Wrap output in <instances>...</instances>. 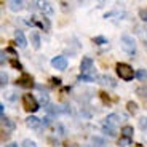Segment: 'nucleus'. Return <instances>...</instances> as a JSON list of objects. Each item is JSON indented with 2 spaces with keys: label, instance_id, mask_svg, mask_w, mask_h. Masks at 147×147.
I'll list each match as a JSON object with an SVG mask.
<instances>
[{
  "label": "nucleus",
  "instance_id": "obj_10",
  "mask_svg": "<svg viewBox=\"0 0 147 147\" xmlns=\"http://www.w3.org/2000/svg\"><path fill=\"white\" fill-rule=\"evenodd\" d=\"M38 8H40V11L43 15H48V16L53 15V7L50 2H42V3H38Z\"/></svg>",
  "mask_w": 147,
  "mask_h": 147
},
{
  "label": "nucleus",
  "instance_id": "obj_12",
  "mask_svg": "<svg viewBox=\"0 0 147 147\" xmlns=\"http://www.w3.org/2000/svg\"><path fill=\"white\" fill-rule=\"evenodd\" d=\"M8 7H10L11 11H19L22 8V2L21 0H11L10 3H8Z\"/></svg>",
  "mask_w": 147,
  "mask_h": 147
},
{
  "label": "nucleus",
  "instance_id": "obj_5",
  "mask_svg": "<svg viewBox=\"0 0 147 147\" xmlns=\"http://www.w3.org/2000/svg\"><path fill=\"white\" fill-rule=\"evenodd\" d=\"M118 123H120V115L118 114H109L104 120V125L110 126V128H117Z\"/></svg>",
  "mask_w": 147,
  "mask_h": 147
},
{
  "label": "nucleus",
  "instance_id": "obj_14",
  "mask_svg": "<svg viewBox=\"0 0 147 147\" xmlns=\"http://www.w3.org/2000/svg\"><path fill=\"white\" fill-rule=\"evenodd\" d=\"M118 147H133V141L129 139V138L121 136L120 139H118Z\"/></svg>",
  "mask_w": 147,
  "mask_h": 147
},
{
  "label": "nucleus",
  "instance_id": "obj_26",
  "mask_svg": "<svg viewBox=\"0 0 147 147\" xmlns=\"http://www.w3.org/2000/svg\"><path fill=\"white\" fill-rule=\"evenodd\" d=\"M0 77H2V86H5V85L8 83V75L5 72H2V75H0Z\"/></svg>",
  "mask_w": 147,
  "mask_h": 147
},
{
  "label": "nucleus",
  "instance_id": "obj_22",
  "mask_svg": "<svg viewBox=\"0 0 147 147\" xmlns=\"http://www.w3.org/2000/svg\"><path fill=\"white\" fill-rule=\"evenodd\" d=\"M101 80H104L102 83H109L110 86H115V82H114V78L107 77V75H104V77H101Z\"/></svg>",
  "mask_w": 147,
  "mask_h": 147
},
{
  "label": "nucleus",
  "instance_id": "obj_2",
  "mask_svg": "<svg viewBox=\"0 0 147 147\" xmlns=\"http://www.w3.org/2000/svg\"><path fill=\"white\" fill-rule=\"evenodd\" d=\"M120 47L126 55H134L136 53V40L131 35H121L120 37Z\"/></svg>",
  "mask_w": 147,
  "mask_h": 147
},
{
  "label": "nucleus",
  "instance_id": "obj_6",
  "mask_svg": "<svg viewBox=\"0 0 147 147\" xmlns=\"http://www.w3.org/2000/svg\"><path fill=\"white\" fill-rule=\"evenodd\" d=\"M18 85L19 86H24V88H30L32 86V77H30L29 74L22 72L21 77L18 78Z\"/></svg>",
  "mask_w": 147,
  "mask_h": 147
},
{
  "label": "nucleus",
  "instance_id": "obj_30",
  "mask_svg": "<svg viewBox=\"0 0 147 147\" xmlns=\"http://www.w3.org/2000/svg\"><path fill=\"white\" fill-rule=\"evenodd\" d=\"M7 147H18V144H16V142H11V144H8Z\"/></svg>",
  "mask_w": 147,
  "mask_h": 147
},
{
  "label": "nucleus",
  "instance_id": "obj_1",
  "mask_svg": "<svg viewBox=\"0 0 147 147\" xmlns=\"http://www.w3.org/2000/svg\"><path fill=\"white\" fill-rule=\"evenodd\" d=\"M115 69H117L118 77L125 82H131L133 77L136 75V72L133 70V67L129 66V64H125V63H118L117 66H115Z\"/></svg>",
  "mask_w": 147,
  "mask_h": 147
},
{
  "label": "nucleus",
  "instance_id": "obj_18",
  "mask_svg": "<svg viewBox=\"0 0 147 147\" xmlns=\"http://www.w3.org/2000/svg\"><path fill=\"white\" fill-rule=\"evenodd\" d=\"M136 77L139 78L141 82H146L147 80V72L144 69H141V70H138V72H136Z\"/></svg>",
  "mask_w": 147,
  "mask_h": 147
},
{
  "label": "nucleus",
  "instance_id": "obj_9",
  "mask_svg": "<svg viewBox=\"0 0 147 147\" xmlns=\"http://www.w3.org/2000/svg\"><path fill=\"white\" fill-rule=\"evenodd\" d=\"M26 125L29 126V128H38V126L42 125V120L34 117V115H29V117L26 118Z\"/></svg>",
  "mask_w": 147,
  "mask_h": 147
},
{
  "label": "nucleus",
  "instance_id": "obj_11",
  "mask_svg": "<svg viewBox=\"0 0 147 147\" xmlns=\"http://www.w3.org/2000/svg\"><path fill=\"white\" fill-rule=\"evenodd\" d=\"M30 43H32V47L35 48V50L40 48V35H38L37 30H34V32L30 34Z\"/></svg>",
  "mask_w": 147,
  "mask_h": 147
},
{
  "label": "nucleus",
  "instance_id": "obj_25",
  "mask_svg": "<svg viewBox=\"0 0 147 147\" xmlns=\"http://www.w3.org/2000/svg\"><path fill=\"white\" fill-rule=\"evenodd\" d=\"M139 126H141L142 129H146V128H147V117H142V118L139 120Z\"/></svg>",
  "mask_w": 147,
  "mask_h": 147
},
{
  "label": "nucleus",
  "instance_id": "obj_23",
  "mask_svg": "<svg viewBox=\"0 0 147 147\" xmlns=\"http://www.w3.org/2000/svg\"><path fill=\"white\" fill-rule=\"evenodd\" d=\"M10 64L13 67H15V69H18V70H22V66H21V63H19V61H16V59H11L10 61Z\"/></svg>",
  "mask_w": 147,
  "mask_h": 147
},
{
  "label": "nucleus",
  "instance_id": "obj_15",
  "mask_svg": "<svg viewBox=\"0 0 147 147\" xmlns=\"http://www.w3.org/2000/svg\"><path fill=\"white\" fill-rule=\"evenodd\" d=\"M102 133L107 134L109 138H114L117 131H115V128H110V126H107V125H102Z\"/></svg>",
  "mask_w": 147,
  "mask_h": 147
},
{
  "label": "nucleus",
  "instance_id": "obj_33",
  "mask_svg": "<svg viewBox=\"0 0 147 147\" xmlns=\"http://www.w3.org/2000/svg\"><path fill=\"white\" fill-rule=\"evenodd\" d=\"M146 30H147V29H146Z\"/></svg>",
  "mask_w": 147,
  "mask_h": 147
},
{
  "label": "nucleus",
  "instance_id": "obj_20",
  "mask_svg": "<svg viewBox=\"0 0 147 147\" xmlns=\"http://www.w3.org/2000/svg\"><path fill=\"white\" fill-rule=\"evenodd\" d=\"M126 107H128V110L131 112V114H134L138 110V106H136V102H133V101H128V104H126Z\"/></svg>",
  "mask_w": 147,
  "mask_h": 147
},
{
  "label": "nucleus",
  "instance_id": "obj_29",
  "mask_svg": "<svg viewBox=\"0 0 147 147\" xmlns=\"http://www.w3.org/2000/svg\"><path fill=\"white\" fill-rule=\"evenodd\" d=\"M51 82L55 85H59V83H61V78H51Z\"/></svg>",
  "mask_w": 147,
  "mask_h": 147
},
{
  "label": "nucleus",
  "instance_id": "obj_21",
  "mask_svg": "<svg viewBox=\"0 0 147 147\" xmlns=\"http://www.w3.org/2000/svg\"><path fill=\"white\" fill-rule=\"evenodd\" d=\"M22 147H37V144L32 139H24L22 141Z\"/></svg>",
  "mask_w": 147,
  "mask_h": 147
},
{
  "label": "nucleus",
  "instance_id": "obj_32",
  "mask_svg": "<svg viewBox=\"0 0 147 147\" xmlns=\"http://www.w3.org/2000/svg\"><path fill=\"white\" fill-rule=\"evenodd\" d=\"M144 45H146V48H147V42H146V43H144Z\"/></svg>",
  "mask_w": 147,
  "mask_h": 147
},
{
  "label": "nucleus",
  "instance_id": "obj_31",
  "mask_svg": "<svg viewBox=\"0 0 147 147\" xmlns=\"http://www.w3.org/2000/svg\"><path fill=\"white\" fill-rule=\"evenodd\" d=\"M136 147H144V146H142V144H136Z\"/></svg>",
  "mask_w": 147,
  "mask_h": 147
},
{
  "label": "nucleus",
  "instance_id": "obj_7",
  "mask_svg": "<svg viewBox=\"0 0 147 147\" xmlns=\"http://www.w3.org/2000/svg\"><path fill=\"white\" fill-rule=\"evenodd\" d=\"M15 42H16V45H18L19 48H26L27 47V38H26V35H24L22 30H16L15 32Z\"/></svg>",
  "mask_w": 147,
  "mask_h": 147
},
{
  "label": "nucleus",
  "instance_id": "obj_3",
  "mask_svg": "<svg viewBox=\"0 0 147 147\" xmlns=\"http://www.w3.org/2000/svg\"><path fill=\"white\" fill-rule=\"evenodd\" d=\"M22 107H24L27 112H37L40 106H38L37 99L32 94H24L22 96Z\"/></svg>",
  "mask_w": 147,
  "mask_h": 147
},
{
  "label": "nucleus",
  "instance_id": "obj_28",
  "mask_svg": "<svg viewBox=\"0 0 147 147\" xmlns=\"http://www.w3.org/2000/svg\"><path fill=\"white\" fill-rule=\"evenodd\" d=\"M42 125H43V126H47V125H50V118H43V120H42Z\"/></svg>",
  "mask_w": 147,
  "mask_h": 147
},
{
  "label": "nucleus",
  "instance_id": "obj_19",
  "mask_svg": "<svg viewBox=\"0 0 147 147\" xmlns=\"http://www.w3.org/2000/svg\"><path fill=\"white\" fill-rule=\"evenodd\" d=\"M93 42H94L96 45H104V43H107V38H106V37L98 35V37H94V38H93Z\"/></svg>",
  "mask_w": 147,
  "mask_h": 147
},
{
  "label": "nucleus",
  "instance_id": "obj_24",
  "mask_svg": "<svg viewBox=\"0 0 147 147\" xmlns=\"http://www.w3.org/2000/svg\"><path fill=\"white\" fill-rule=\"evenodd\" d=\"M139 18L142 19V21H147V8H142V10H139Z\"/></svg>",
  "mask_w": 147,
  "mask_h": 147
},
{
  "label": "nucleus",
  "instance_id": "obj_16",
  "mask_svg": "<svg viewBox=\"0 0 147 147\" xmlns=\"http://www.w3.org/2000/svg\"><path fill=\"white\" fill-rule=\"evenodd\" d=\"M2 125H3L5 128H8V129H13L15 128V121L10 120V118H7V117H3L2 118Z\"/></svg>",
  "mask_w": 147,
  "mask_h": 147
},
{
  "label": "nucleus",
  "instance_id": "obj_17",
  "mask_svg": "<svg viewBox=\"0 0 147 147\" xmlns=\"http://www.w3.org/2000/svg\"><path fill=\"white\" fill-rule=\"evenodd\" d=\"M136 93L141 96V98H144V99H147V85H144V86H139V88L136 90Z\"/></svg>",
  "mask_w": 147,
  "mask_h": 147
},
{
  "label": "nucleus",
  "instance_id": "obj_8",
  "mask_svg": "<svg viewBox=\"0 0 147 147\" xmlns=\"http://www.w3.org/2000/svg\"><path fill=\"white\" fill-rule=\"evenodd\" d=\"M80 70L82 74H90L93 70V59L91 58H83L80 63Z\"/></svg>",
  "mask_w": 147,
  "mask_h": 147
},
{
  "label": "nucleus",
  "instance_id": "obj_13",
  "mask_svg": "<svg viewBox=\"0 0 147 147\" xmlns=\"http://www.w3.org/2000/svg\"><path fill=\"white\" fill-rule=\"evenodd\" d=\"M121 133H123V136L125 138H129V139H131L133 134H134V129H133L131 125H125L123 128H121Z\"/></svg>",
  "mask_w": 147,
  "mask_h": 147
},
{
  "label": "nucleus",
  "instance_id": "obj_27",
  "mask_svg": "<svg viewBox=\"0 0 147 147\" xmlns=\"http://www.w3.org/2000/svg\"><path fill=\"white\" fill-rule=\"evenodd\" d=\"M40 102L43 104V106H48V96L47 94H42L40 96Z\"/></svg>",
  "mask_w": 147,
  "mask_h": 147
},
{
  "label": "nucleus",
  "instance_id": "obj_4",
  "mask_svg": "<svg viewBox=\"0 0 147 147\" xmlns=\"http://www.w3.org/2000/svg\"><path fill=\"white\" fill-rule=\"evenodd\" d=\"M51 66L58 70H66L67 69V58L66 56H56L51 59Z\"/></svg>",
  "mask_w": 147,
  "mask_h": 147
}]
</instances>
